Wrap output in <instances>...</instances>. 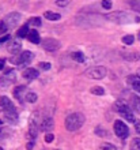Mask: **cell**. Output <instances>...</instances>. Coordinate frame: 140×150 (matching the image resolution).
Segmentation results:
<instances>
[{
  "label": "cell",
  "instance_id": "6da1fadb",
  "mask_svg": "<svg viewBox=\"0 0 140 150\" xmlns=\"http://www.w3.org/2000/svg\"><path fill=\"white\" fill-rule=\"evenodd\" d=\"M84 115L80 112H74L65 117V128L68 131H76L84 124Z\"/></svg>",
  "mask_w": 140,
  "mask_h": 150
},
{
  "label": "cell",
  "instance_id": "7a4b0ae2",
  "mask_svg": "<svg viewBox=\"0 0 140 150\" xmlns=\"http://www.w3.org/2000/svg\"><path fill=\"white\" fill-rule=\"evenodd\" d=\"M106 18L116 22V23H132V22H139L140 21L139 16H135L125 11H116L110 15H106Z\"/></svg>",
  "mask_w": 140,
  "mask_h": 150
},
{
  "label": "cell",
  "instance_id": "3957f363",
  "mask_svg": "<svg viewBox=\"0 0 140 150\" xmlns=\"http://www.w3.org/2000/svg\"><path fill=\"white\" fill-rule=\"evenodd\" d=\"M116 109L120 112L121 115H122V117H124L125 120H128L129 123H133V122L136 123V119H135L133 111L131 109V107H129L128 104L121 103V101H117V103H116Z\"/></svg>",
  "mask_w": 140,
  "mask_h": 150
},
{
  "label": "cell",
  "instance_id": "277c9868",
  "mask_svg": "<svg viewBox=\"0 0 140 150\" xmlns=\"http://www.w3.org/2000/svg\"><path fill=\"white\" fill-rule=\"evenodd\" d=\"M34 60V53L30 51H25V52H20L19 55L14 56L10 62L12 64H18V66H26V64H30L31 62Z\"/></svg>",
  "mask_w": 140,
  "mask_h": 150
},
{
  "label": "cell",
  "instance_id": "5b68a950",
  "mask_svg": "<svg viewBox=\"0 0 140 150\" xmlns=\"http://www.w3.org/2000/svg\"><path fill=\"white\" fill-rule=\"evenodd\" d=\"M106 74H108V70L103 66H93L84 71L86 76L91 79H102L106 76Z\"/></svg>",
  "mask_w": 140,
  "mask_h": 150
},
{
  "label": "cell",
  "instance_id": "8992f818",
  "mask_svg": "<svg viewBox=\"0 0 140 150\" xmlns=\"http://www.w3.org/2000/svg\"><path fill=\"white\" fill-rule=\"evenodd\" d=\"M15 79H16V74L14 70H7V71H4V74L1 75V78H0V87L6 89V87L11 86L12 83L15 82Z\"/></svg>",
  "mask_w": 140,
  "mask_h": 150
},
{
  "label": "cell",
  "instance_id": "52a82bcc",
  "mask_svg": "<svg viewBox=\"0 0 140 150\" xmlns=\"http://www.w3.org/2000/svg\"><path fill=\"white\" fill-rule=\"evenodd\" d=\"M114 132H116V135L118 137V138L121 139H125V138H128V135H129V128L128 126L125 124L122 120H116L114 122Z\"/></svg>",
  "mask_w": 140,
  "mask_h": 150
},
{
  "label": "cell",
  "instance_id": "ba28073f",
  "mask_svg": "<svg viewBox=\"0 0 140 150\" xmlns=\"http://www.w3.org/2000/svg\"><path fill=\"white\" fill-rule=\"evenodd\" d=\"M37 116L35 115H33L30 117V122H29V139H30V142H35V138H37V132H38V130H37Z\"/></svg>",
  "mask_w": 140,
  "mask_h": 150
},
{
  "label": "cell",
  "instance_id": "9c48e42d",
  "mask_svg": "<svg viewBox=\"0 0 140 150\" xmlns=\"http://www.w3.org/2000/svg\"><path fill=\"white\" fill-rule=\"evenodd\" d=\"M60 47H61V44L58 42L57 40L51 38V37H49V38H45L42 41V48L48 52H55V51H57Z\"/></svg>",
  "mask_w": 140,
  "mask_h": 150
},
{
  "label": "cell",
  "instance_id": "30bf717a",
  "mask_svg": "<svg viewBox=\"0 0 140 150\" xmlns=\"http://www.w3.org/2000/svg\"><path fill=\"white\" fill-rule=\"evenodd\" d=\"M22 49V42L19 38H11L7 44V51L10 53H12L14 56H16Z\"/></svg>",
  "mask_w": 140,
  "mask_h": 150
},
{
  "label": "cell",
  "instance_id": "8fae6325",
  "mask_svg": "<svg viewBox=\"0 0 140 150\" xmlns=\"http://www.w3.org/2000/svg\"><path fill=\"white\" fill-rule=\"evenodd\" d=\"M4 22H6V25L8 26V29L15 28L16 25L20 22V14L19 12H10V14L4 18Z\"/></svg>",
  "mask_w": 140,
  "mask_h": 150
},
{
  "label": "cell",
  "instance_id": "7c38bea8",
  "mask_svg": "<svg viewBox=\"0 0 140 150\" xmlns=\"http://www.w3.org/2000/svg\"><path fill=\"white\" fill-rule=\"evenodd\" d=\"M15 107H14V104L12 101L8 97L3 96V97H0V111H3L4 113L6 112H10V111H14Z\"/></svg>",
  "mask_w": 140,
  "mask_h": 150
},
{
  "label": "cell",
  "instance_id": "4fadbf2b",
  "mask_svg": "<svg viewBox=\"0 0 140 150\" xmlns=\"http://www.w3.org/2000/svg\"><path fill=\"white\" fill-rule=\"evenodd\" d=\"M55 127V122L52 117H44V120L41 122V130L46 134H51V131L53 130Z\"/></svg>",
  "mask_w": 140,
  "mask_h": 150
},
{
  "label": "cell",
  "instance_id": "5bb4252c",
  "mask_svg": "<svg viewBox=\"0 0 140 150\" xmlns=\"http://www.w3.org/2000/svg\"><path fill=\"white\" fill-rule=\"evenodd\" d=\"M26 87L25 86H16L14 89V97H15L19 103H25L26 101Z\"/></svg>",
  "mask_w": 140,
  "mask_h": 150
},
{
  "label": "cell",
  "instance_id": "9a60e30c",
  "mask_svg": "<svg viewBox=\"0 0 140 150\" xmlns=\"http://www.w3.org/2000/svg\"><path fill=\"white\" fill-rule=\"evenodd\" d=\"M39 72L35 70V68H26L23 71V78L27 79V81H34L35 78H38Z\"/></svg>",
  "mask_w": 140,
  "mask_h": 150
},
{
  "label": "cell",
  "instance_id": "2e32d148",
  "mask_svg": "<svg viewBox=\"0 0 140 150\" xmlns=\"http://www.w3.org/2000/svg\"><path fill=\"white\" fill-rule=\"evenodd\" d=\"M4 117H6V120H7L8 123H16L18 122V112H16V109H14V111H10V112H6L4 113Z\"/></svg>",
  "mask_w": 140,
  "mask_h": 150
},
{
  "label": "cell",
  "instance_id": "e0dca14e",
  "mask_svg": "<svg viewBox=\"0 0 140 150\" xmlns=\"http://www.w3.org/2000/svg\"><path fill=\"white\" fill-rule=\"evenodd\" d=\"M29 41H30L31 44H39L41 42V38H39V33L37 32V30H30V33H29V36H27Z\"/></svg>",
  "mask_w": 140,
  "mask_h": 150
},
{
  "label": "cell",
  "instance_id": "ac0fdd59",
  "mask_svg": "<svg viewBox=\"0 0 140 150\" xmlns=\"http://www.w3.org/2000/svg\"><path fill=\"white\" fill-rule=\"evenodd\" d=\"M122 57L128 62H137L140 59L139 52H129V53H122Z\"/></svg>",
  "mask_w": 140,
  "mask_h": 150
},
{
  "label": "cell",
  "instance_id": "d6986e66",
  "mask_svg": "<svg viewBox=\"0 0 140 150\" xmlns=\"http://www.w3.org/2000/svg\"><path fill=\"white\" fill-rule=\"evenodd\" d=\"M29 33H30L29 25H25V26L19 28V30L16 32V37H18V38H25V37H27V36H29Z\"/></svg>",
  "mask_w": 140,
  "mask_h": 150
},
{
  "label": "cell",
  "instance_id": "ffe728a7",
  "mask_svg": "<svg viewBox=\"0 0 140 150\" xmlns=\"http://www.w3.org/2000/svg\"><path fill=\"white\" fill-rule=\"evenodd\" d=\"M128 81H129V85H131L137 93H140V79L137 78V76H129Z\"/></svg>",
  "mask_w": 140,
  "mask_h": 150
},
{
  "label": "cell",
  "instance_id": "44dd1931",
  "mask_svg": "<svg viewBox=\"0 0 140 150\" xmlns=\"http://www.w3.org/2000/svg\"><path fill=\"white\" fill-rule=\"evenodd\" d=\"M71 57H72L75 62H78V63H84L86 62V56L83 52H72V53H71Z\"/></svg>",
  "mask_w": 140,
  "mask_h": 150
},
{
  "label": "cell",
  "instance_id": "7402d4cb",
  "mask_svg": "<svg viewBox=\"0 0 140 150\" xmlns=\"http://www.w3.org/2000/svg\"><path fill=\"white\" fill-rule=\"evenodd\" d=\"M44 16H45L48 21H58L60 18H61L60 14H56V12H52V11H46L45 14H44Z\"/></svg>",
  "mask_w": 140,
  "mask_h": 150
},
{
  "label": "cell",
  "instance_id": "603a6c76",
  "mask_svg": "<svg viewBox=\"0 0 140 150\" xmlns=\"http://www.w3.org/2000/svg\"><path fill=\"white\" fill-rule=\"evenodd\" d=\"M37 98H38V96L35 94L34 91H27V94H26V101L30 104H34L35 101H37Z\"/></svg>",
  "mask_w": 140,
  "mask_h": 150
},
{
  "label": "cell",
  "instance_id": "cb8c5ba5",
  "mask_svg": "<svg viewBox=\"0 0 140 150\" xmlns=\"http://www.w3.org/2000/svg\"><path fill=\"white\" fill-rule=\"evenodd\" d=\"M91 93L93 94H95V96H103L105 94V89L103 87H101V86H94V87H91Z\"/></svg>",
  "mask_w": 140,
  "mask_h": 150
},
{
  "label": "cell",
  "instance_id": "d4e9b609",
  "mask_svg": "<svg viewBox=\"0 0 140 150\" xmlns=\"http://www.w3.org/2000/svg\"><path fill=\"white\" fill-rule=\"evenodd\" d=\"M133 41H135V37H133L132 34H127V36L122 37V42H124L125 45H132Z\"/></svg>",
  "mask_w": 140,
  "mask_h": 150
},
{
  "label": "cell",
  "instance_id": "484cf974",
  "mask_svg": "<svg viewBox=\"0 0 140 150\" xmlns=\"http://www.w3.org/2000/svg\"><path fill=\"white\" fill-rule=\"evenodd\" d=\"M131 150H140V138H135L131 142Z\"/></svg>",
  "mask_w": 140,
  "mask_h": 150
},
{
  "label": "cell",
  "instance_id": "4316f807",
  "mask_svg": "<svg viewBox=\"0 0 140 150\" xmlns=\"http://www.w3.org/2000/svg\"><path fill=\"white\" fill-rule=\"evenodd\" d=\"M99 150H117V149L114 145H112V143H103Z\"/></svg>",
  "mask_w": 140,
  "mask_h": 150
},
{
  "label": "cell",
  "instance_id": "83f0119b",
  "mask_svg": "<svg viewBox=\"0 0 140 150\" xmlns=\"http://www.w3.org/2000/svg\"><path fill=\"white\" fill-rule=\"evenodd\" d=\"M38 68L44 70V71H46V70H51V63H45V62H41L38 64Z\"/></svg>",
  "mask_w": 140,
  "mask_h": 150
},
{
  "label": "cell",
  "instance_id": "f1b7e54d",
  "mask_svg": "<svg viewBox=\"0 0 140 150\" xmlns=\"http://www.w3.org/2000/svg\"><path fill=\"white\" fill-rule=\"evenodd\" d=\"M7 30H8V26L6 25V22H4V21H0V34L6 33Z\"/></svg>",
  "mask_w": 140,
  "mask_h": 150
},
{
  "label": "cell",
  "instance_id": "f546056e",
  "mask_svg": "<svg viewBox=\"0 0 140 150\" xmlns=\"http://www.w3.org/2000/svg\"><path fill=\"white\" fill-rule=\"evenodd\" d=\"M56 4L60 6V7H65V6L70 4V1H68V0H56Z\"/></svg>",
  "mask_w": 140,
  "mask_h": 150
},
{
  "label": "cell",
  "instance_id": "4dcf8cb0",
  "mask_svg": "<svg viewBox=\"0 0 140 150\" xmlns=\"http://www.w3.org/2000/svg\"><path fill=\"white\" fill-rule=\"evenodd\" d=\"M101 4H102V7L106 8V10H109V8H112V6H113L112 1H108V0H103V1H102Z\"/></svg>",
  "mask_w": 140,
  "mask_h": 150
},
{
  "label": "cell",
  "instance_id": "1f68e13d",
  "mask_svg": "<svg viewBox=\"0 0 140 150\" xmlns=\"http://www.w3.org/2000/svg\"><path fill=\"white\" fill-rule=\"evenodd\" d=\"M133 105L137 111H140V98L139 97H133Z\"/></svg>",
  "mask_w": 140,
  "mask_h": 150
},
{
  "label": "cell",
  "instance_id": "d6a6232c",
  "mask_svg": "<svg viewBox=\"0 0 140 150\" xmlns=\"http://www.w3.org/2000/svg\"><path fill=\"white\" fill-rule=\"evenodd\" d=\"M30 23L33 25V26H41V19H39V18H33V19L30 21Z\"/></svg>",
  "mask_w": 140,
  "mask_h": 150
},
{
  "label": "cell",
  "instance_id": "836d02e7",
  "mask_svg": "<svg viewBox=\"0 0 140 150\" xmlns=\"http://www.w3.org/2000/svg\"><path fill=\"white\" fill-rule=\"evenodd\" d=\"M129 4H131V6H132L135 10L140 11V3H139V1H129Z\"/></svg>",
  "mask_w": 140,
  "mask_h": 150
},
{
  "label": "cell",
  "instance_id": "e575fe53",
  "mask_svg": "<svg viewBox=\"0 0 140 150\" xmlns=\"http://www.w3.org/2000/svg\"><path fill=\"white\" fill-rule=\"evenodd\" d=\"M52 141H53V134H46L45 135V142L51 143Z\"/></svg>",
  "mask_w": 140,
  "mask_h": 150
},
{
  "label": "cell",
  "instance_id": "d590c367",
  "mask_svg": "<svg viewBox=\"0 0 140 150\" xmlns=\"http://www.w3.org/2000/svg\"><path fill=\"white\" fill-rule=\"evenodd\" d=\"M8 38H10V36H7V34H6V36H3V37H0V44L4 42V41H7Z\"/></svg>",
  "mask_w": 140,
  "mask_h": 150
},
{
  "label": "cell",
  "instance_id": "8d00e7d4",
  "mask_svg": "<svg viewBox=\"0 0 140 150\" xmlns=\"http://www.w3.org/2000/svg\"><path fill=\"white\" fill-rule=\"evenodd\" d=\"M135 128H136L137 134H140V122H136V123H135Z\"/></svg>",
  "mask_w": 140,
  "mask_h": 150
},
{
  "label": "cell",
  "instance_id": "74e56055",
  "mask_svg": "<svg viewBox=\"0 0 140 150\" xmlns=\"http://www.w3.org/2000/svg\"><path fill=\"white\" fill-rule=\"evenodd\" d=\"M4 64H6V60H4V59H0V70H3Z\"/></svg>",
  "mask_w": 140,
  "mask_h": 150
},
{
  "label": "cell",
  "instance_id": "f35d334b",
  "mask_svg": "<svg viewBox=\"0 0 140 150\" xmlns=\"http://www.w3.org/2000/svg\"><path fill=\"white\" fill-rule=\"evenodd\" d=\"M33 146H34V142H29L27 143V150H33Z\"/></svg>",
  "mask_w": 140,
  "mask_h": 150
},
{
  "label": "cell",
  "instance_id": "ab89813d",
  "mask_svg": "<svg viewBox=\"0 0 140 150\" xmlns=\"http://www.w3.org/2000/svg\"><path fill=\"white\" fill-rule=\"evenodd\" d=\"M137 78H139V79H140V67H139V68H137Z\"/></svg>",
  "mask_w": 140,
  "mask_h": 150
},
{
  "label": "cell",
  "instance_id": "60d3db41",
  "mask_svg": "<svg viewBox=\"0 0 140 150\" xmlns=\"http://www.w3.org/2000/svg\"><path fill=\"white\" fill-rule=\"evenodd\" d=\"M137 37H139V40H140V32H139V34H137Z\"/></svg>",
  "mask_w": 140,
  "mask_h": 150
},
{
  "label": "cell",
  "instance_id": "b9f144b4",
  "mask_svg": "<svg viewBox=\"0 0 140 150\" xmlns=\"http://www.w3.org/2000/svg\"><path fill=\"white\" fill-rule=\"evenodd\" d=\"M0 150H3V147H0Z\"/></svg>",
  "mask_w": 140,
  "mask_h": 150
},
{
  "label": "cell",
  "instance_id": "7bdbcfd3",
  "mask_svg": "<svg viewBox=\"0 0 140 150\" xmlns=\"http://www.w3.org/2000/svg\"><path fill=\"white\" fill-rule=\"evenodd\" d=\"M0 124H1V120H0Z\"/></svg>",
  "mask_w": 140,
  "mask_h": 150
}]
</instances>
